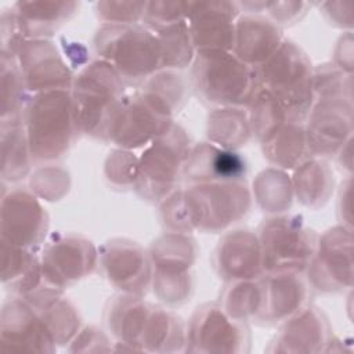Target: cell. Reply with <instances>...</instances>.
I'll return each instance as SVG.
<instances>
[{
	"mask_svg": "<svg viewBox=\"0 0 354 354\" xmlns=\"http://www.w3.org/2000/svg\"><path fill=\"white\" fill-rule=\"evenodd\" d=\"M220 304L238 319L254 321L261 307L260 277L230 282V286L225 288L221 295Z\"/></svg>",
	"mask_w": 354,
	"mask_h": 354,
	"instance_id": "obj_36",
	"label": "cell"
},
{
	"mask_svg": "<svg viewBox=\"0 0 354 354\" xmlns=\"http://www.w3.org/2000/svg\"><path fill=\"white\" fill-rule=\"evenodd\" d=\"M257 87L272 95L288 113L304 122L314 98V69L307 54L293 41L285 40L275 53L254 68Z\"/></svg>",
	"mask_w": 354,
	"mask_h": 354,
	"instance_id": "obj_7",
	"label": "cell"
},
{
	"mask_svg": "<svg viewBox=\"0 0 354 354\" xmlns=\"http://www.w3.org/2000/svg\"><path fill=\"white\" fill-rule=\"evenodd\" d=\"M254 195L259 206L268 213L281 214L290 207L293 187L283 171L268 169L257 176Z\"/></svg>",
	"mask_w": 354,
	"mask_h": 354,
	"instance_id": "obj_34",
	"label": "cell"
},
{
	"mask_svg": "<svg viewBox=\"0 0 354 354\" xmlns=\"http://www.w3.org/2000/svg\"><path fill=\"white\" fill-rule=\"evenodd\" d=\"M351 101L346 100L314 101L304 124L311 156L321 159L336 156L351 140Z\"/></svg>",
	"mask_w": 354,
	"mask_h": 354,
	"instance_id": "obj_17",
	"label": "cell"
},
{
	"mask_svg": "<svg viewBox=\"0 0 354 354\" xmlns=\"http://www.w3.org/2000/svg\"><path fill=\"white\" fill-rule=\"evenodd\" d=\"M79 8L76 1H17L12 4L19 29L26 40L48 39Z\"/></svg>",
	"mask_w": 354,
	"mask_h": 354,
	"instance_id": "obj_26",
	"label": "cell"
},
{
	"mask_svg": "<svg viewBox=\"0 0 354 354\" xmlns=\"http://www.w3.org/2000/svg\"><path fill=\"white\" fill-rule=\"evenodd\" d=\"M187 344V329L181 318L159 306H152L140 350L141 351H183Z\"/></svg>",
	"mask_w": 354,
	"mask_h": 354,
	"instance_id": "obj_30",
	"label": "cell"
},
{
	"mask_svg": "<svg viewBox=\"0 0 354 354\" xmlns=\"http://www.w3.org/2000/svg\"><path fill=\"white\" fill-rule=\"evenodd\" d=\"M206 131L210 142L227 149H236L252 137L249 118L243 108L213 109L207 118Z\"/></svg>",
	"mask_w": 354,
	"mask_h": 354,
	"instance_id": "obj_32",
	"label": "cell"
},
{
	"mask_svg": "<svg viewBox=\"0 0 354 354\" xmlns=\"http://www.w3.org/2000/svg\"><path fill=\"white\" fill-rule=\"evenodd\" d=\"M0 346L3 351L53 353L57 343L39 311L19 295H12L1 308Z\"/></svg>",
	"mask_w": 354,
	"mask_h": 354,
	"instance_id": "obj_15",
	"label": "cell"
},
{
	"mask_svg": "<svg viewBox=\"0 0 354 354\" xmlns=\"http://www.w3.org/2000/svg\"><path fill=\"white\" fill-rule=\"evenodd\" d=\"M98 264L106 279L123 293L142 296L151 286L149 254L133 241L106 242L98 250Z\"/></svg>",
	"mask_w": 354,
	"mask_h": 354,
	"instance_id": "obj_19",
	"label": "cell"
},
{
	"mask_svg": "<svg viewBox=\"0 0 354 354\" xmlns=\"http://www.w3.org/2000/svg\"><path fill=\"white\" fill-rule=\"evenodd\" d=\"M97 264L98 252L93 242L72 232L51 235L40 254L44 283L59 290L91 274Z\"/></svg>",
	"mask_w": 354,
	"mask_h": 354,
	"instance_id": "obj_12",
	"label": "cell"
},
{
	"mask_svg": "<svg viewBox=\"0 0 354 354\" xmlns=\"http://www.w3.org/2000/svg\"><path fill=\"white\" fill-rule=\"evenodd\" d=\"M249 348L246 321L232 317L220 303L202 304L192 314L187 326V351L246 353Z\"/></svg>",
	"mask_w": 354,
	"mask_h": 354,
	"instance_id": "obj_11",
	"label": "cell"
},
{
	"mask_svg": "<svg viewBox=\"0 0 354 354\" xmlns=\"http://www.w3.org/2000/svg\"><path fill=\"white\" fill-rule=\"evenodd\" d=\"M260 285L261 307L254 318L260 325L283 324L307 306L310 285L300 272H264Z\"/></svg>",
	"mask_w": 354,
	"mask_h": 354,
	"instance_id": "obj_20",
	"label": "cell"
},
{
	"mask_svg": "<svg viewBox=\"0 0 354 354\" xmlns=\"http://www.w3.org/2000/svg\"><path fill=\"white\" fill-rule=\"evenodd\" d=\"M351 231L344 227H335L318 238L313 259L304 271L310 288L333 293L351 286Z\"/></svg>",
	"mask_w": 354,
	"mask_h": 354,
	"instance_id": "obj_14",
	"label": "cell"
},
{
	"mask_svg": "<svg viewBox=\"0 0 354 354\" xmlns=\"http://www.w3.org/2000/svg\"><path fill=\"white\" fill-rule=\"evenodd\" d=\"M28 93L17 57L1 54V119L24 113Z\"/></svg>",
	"mask_w": 354,
	"mask_h": 354,
	"instance_id": "obj_35",
	"label": "cell"
},
{
	"mask_svg": "<svg viewBox=\"0 0 354 354\" xmlns=\"http://www.w3.org/2000/svg\"><path fill=\"white\" fill-rule=\"evenodd\" d=\"M212 264L216 274L228 283L259 278L264 270L257 234L249 230L224 234L213 250Z\"/></svg>",
	"mask_w": 354,
	"mask_h": 354,
	"instance_id": "obj_21",
	"label": "cell"
},
{
	"mask_svg": "<svg viewBox=\"0 0 354 354\" xmlns=\"http://www.w3.org/2000/svg\"><path fill=\"white\" fill-rule=\"evenodd\" d=\"M32 156L24 123V113L1 119V180L18 183L32 166Z\"/></svg>",
	"mask_w": 354,
	"mask_h": 354,
	"instance_id": "obj_29",
	"label": "cell"
},
{
	"mask_svg": "<svg viewBox=\"0 0 354 354\" xmlns=\"http://www.w3.org/2000/svg\"><path fill=\"white\" fill-rule=\"evenodd\" d=\"M264 272L303 274L313 259L318 235L297 214H274L259 227Z\"/></svg>",
	"mask_w": 354,
	"mask_h": 354,
	"instance_id": "obj_9",
	"label": "cell"
},
{
	"mask_svg": "<svg viewBox=\"0 0 354 354\" xmlns=\"http://www.w3.org/2000/svg\"><path fill=\"white\" fill-rule=\"evenodd\" d=\"M149 254L155 295L167 304H183L192 292L191 268L196 257L194 239L187 234L167 232L153 242Z\"/></svg>",
	"mask_w": 354,
	"mask_h": 354,
	"instance_id": "obj_10",
	"label": "cell"
},
{
	"mask_svg": "<svg viewBox=\"0 0 354 354\" xmlns=\"http://www.w3.org/2000/svg\"><path fill=\"white\" fill-rule=\"evenodd\" d=\"M145 7L147 1H98L95 11L104 24H138Z\"/></svg>",
	"mask_w": 354,
	"mask_h": 354,
	"instance_id": "obj_38",
	"label": "cell"
},
{
	"mask_svg": "<svg viewBox=\"0 0 354 354\" xmlns=\"http://www.w3.org/2000/svg\"><path fill=\"white\" fill-rule=\"evenodd\" d=\"M307 3L303 1H263L260 11H267L268 19L277 25L295 24L306 14Z\"/></svg>",
	"mask_w": 354,
	"mask_h": 354,
	"instance_id": "obj_41",
	"label": "cell"
},
{
	"mask_svg": "<svg viewBox=\"0 0 354 354\" xmlns=\"http://www.w3.org/2000/svg\"><path fill=\"white\" fill-rule=\"evenodd\" d=\"M246 159L235 149H227L213 142L191 147L183 166V180L196 183H245Z\"/></svg>",
	"mask_w": 354,
	"mask_h": 354,
	"instance_id": "obj_22",
	"label": "cell"
},
{
	"mask_svg": "<svg viewBox=\"0 0 354 354\" xmlns=\"http://www.w3.org/2000/svg\"><path fill=\"white\" fill-rule=\"evenodd\" d=\"M283 41L282 30L267 17L243 15L235 22L232 53L252 68L267 61Z\"/></svg>",
	"mask_w": 354,
	"mask_h": 354,
	"instance_id": "obj_24",
	"label": "cell"
},
{
	"mask_svg": "<svg viewBox=\"0 0 354 354\" xmlns=\"http://www.w3.org/2000/svg\"><path fill=\"white\" fill-rule=\"evenodd\" d=\"M185 98L183 76L174 71H159L137 91L126 94L112 122L109 141L127 151L151 144L173 126V116Z\"/></svg>",
	"mask_w": 354,
	"mask_h": 354,
	"instance_id": "obj_1",
	"label": "cell"
},
{
	"mask_svg": "<svg viewBox=\"0 0 354 354\" xmlns=\"http://www.w3.org/2000/svg\"><path fill=\"white\" fill-rule=\"evenodd\" d=\"M191 82L201 101L214 109L248 108L259 88L254 68L232 51L196 53Z\"/></svg>",
	"mask_w": 354,
	"mask_h": 354,
	"instance_id": "obj_6",
	"label": "cell"
},
{
	"mask_svg": "<svg viewBox=\"0 0 354 354\" xmlns=\"http://www.w3.org/2000/svg\"><path fill=\"white\" fill-rule=\"evenodd\" d=\"M93 44L98 59L109 64L126 86H141L162 71L159 40L145 25L102 24Z\"/></svg>",
	"mask_w": 354,
	"mask_h": 354,
	"instance_id": "obj_4",
	"label": "cell"
},
{
	"mask_svg": "<svg viewBox=\"0 0 354 354\" xmlns=\"http://www.w3.org/2000/svg\"><path fill=\"white\" fill-rule=\"evenodd\" d=\"M24 123L35 165L59 159L80 134L71 90L33 94L24 109Z\"/></svg>",
	"mask_w": 354,
	"mask_h": 354,
	"instance_id": "obj_3",
	"label": "cell"
},
{
	"mask_svg": "<svg viewBox=\"0 0 354 354\" xmlns=\"http://www.w3.org/2000/svg\"><path fill=\"white\" fill-rule=\"evenodd\" d=\"M43 317L57 346L71 343L80 330V315L76 307L62 296V290L43 285L28 295H19Z\"/></svg>",
	"mask_w": 354,
	"mask_h": 354,
	"instance_id": "obj_25",
	"label": "cell"
},
{
	"mask_svg": "<svg viewBox=\"0 0 354 354\" xmlns=\"http://www.w3.org/2000/svg\"><path fill=\"white\" fill-rule=\"evenodd\" d=\"M138 158L127 149H118L109 153L105 162V176L116 187H133L137 176Z\"/></svg>",
	"mask_w": 354,
	"mask_h": 354,
	"instance_id": "obj_39",
	"label": "cell"
},
{
	"mask_svg": "<svg viewBox=\"0 0 354 354\" xmlns=\"http://www.w3.org/2000/svg\"><path fill=\"white\" fill-rule=\"evenodd\" d=\"M185 19L184 1H147L144 25L153 33L159 29Z\"/></svg>",
	"mask_w": 354,
	"mask_h": 354,
	"instance_id": "obj_40",
	"label": "cell"
},
{
	"mask_svg": "<svg viewBox=\"0 0 354 354\" xmlns=\"http://www.w3.org/2000/svg\"><path fill=\"white\" fill-rule=\"evenodd\" d=\"M191 141L177 123L147 145L138 158L134 191L151 203H162L178 189L183 166L189 153Z\"/></svg>",
	"mask_w": 354,
	"mask_h": 354,
	"instance_id": "obj_8",
	"label": "cell"
},
{
	"mask_svg": "<svg viewBox=\"0 0 354 354\" xmlns=\"http://www.w3.org/2000/svg\"><path fill=\"white\" fill-rule=\"evenodd\" d=\"M245 183H196L174 191L162 202V221L170 232H220L250 210Z\"/></svg>",
	"mask_w": 354,
	"mask_h": 354,
	"instance_id": "obj_2",
	"label": "cell"
},
{
	"mask_svg": "<svg viewBox=\"0 0 354 354\" xmlns=\"http://www.w3.org/2000/svg\"><path fill=\"white\" fill-rule=\"evenodd\" d=\"M293 192L300 203L307 207L324 205L333 188V173L329 166L314 156L296 167Z\"/></svg>",
	"mask_w": 354,
	"mask_h": 354,
	"instance_id": "obj_31",
	"label": "cell"
},
{
	"mask_svg": "<svg viewBox=\"0 0 354 354\" xmlns=\"http://www.w3.org/2000/svg\"><path fill=\"white\" fill-rule=\"evenodd\" d=\"M126 84L102 59L86 64L75 76L71 94L82 134L109 141V130L126 97Z\"/></svg>",
	"mask_w": 354,
	"mask_h": 354,
	"instance_id": "obj_5",
	"label": "cell"
},
{
	"mask_svg": "<svg viewBox=\"0 0 354 354\" xmlns=\"http://www.w3.org/2000/svg\"><path fill=\"white\" fill-rule=\"evenodd\" d=\"M184 10L196 53L234 50L239 3L184 1Z\"/></svg>",
	"mask_w": 354,
	"mask_h": 354,
	"instance_id": "obj_16",
	"label": "cell"
},
{
	"mask_svg": "<svg viewBox=\"0 0 354 354\" xmlns=\"http://www.w3.org/2000/svg\"><path fill=\"white\" fill-rule=\"evenodd\" d=\"M48 214L39 196L25 188H12L1 196L0 241L36 250L48 232Z\"/></svg>",
	"mask_w": 354,
	"mask_h": 354,
	"instance_id": "obj_13",
	"label": "cell"
},
{
	"mask_svg": "<svg viewBox=\"0 0 354 354\" xmlns=\"http://www.w3.org/2000/svg\"><path fill=\"white\" fill-rule=\"evenodd\" d=\"M264 158L282 170L296 169L313 158L308 149L304 122L286 120L267 134L261 141Z\"/></svg>",
	"mask_w": 354,
	"mask_h": 354,
	"instance_id": "obj_27",
	"label": "cell"
},
{
	"mask_svg": "<svg viewBox=\"0 0 354 354\" xmlns=\"http://www.w3.org/2000/svg\"><path fill=\"white\" fill-rule=\"evenodd\" d=\"M29 93L71 90L75 76L57 46L48 39L25 40L17 54Z\"/></svg>",
	"mask_w": 354,
	"mask_h": 354,
	"instance_id": "obj_18",
	"label": "cell"
},
{
	"mask_svg": "<svg viewBox=\"0 0 354 354\" xmlns=\"http://www.w3.org/2000/svg\"><path fill=\"white\" fill-rule=\"evenodd\" d=\"M68 173L57 167H43L32 174L30 187L36 196L46 201H58L68 192L69 178Z\"/></svg>",
	"mask_w": 354,
	"mask_h": 354,
	"instance_id": "obj_37",
	"label": "cell"
},
{
	"mask_svg": "<svg viewBox=\"0 0 354 354\" xmlns=\"http://www.w3.org/2000/svg\"><path fill=\"white\" fill-rule=\"evenodd\" d=\"M155 35L162 50V69L174 71L192 64L196 51L187 19L167 25Z\"/></svg>",
	"mask_w": 354,
	"mask_h": 354,
	"instance_id": "obj_33",
	"label": "cell"
},
{
	"mask_svg": "<svg viewBox=\"0 0 354 354\" xmlns=\"http://www.w3.org/2000/svg\"><path fill=\"white\" fill-rule=\"evenodd\" d=\"M152 304L141 296L123 293L115 297L106 310V324L118 343L140 350L141 337L151 314Z\"/></svg>",
	"mask_w": 354,
	"mask_h": 354,
	"instance_id": "obj_28",
	"label": "cell"
},
{
	"mask_svg": "<svg viewBox=\"0 0 354 354\" xmlns=\"http://www.w3.org/2000/svg\"><path fill=\"white\" fill-rule=\"evenodd\" d=\"M330 328L325 315L314 306H304L282 324L268 351L317 353L328 344Z\"/></svg>",
	"mask_w": 354,
	"mask_h": 354,
	"instance_id": "obj_23",
	"label": "cell"
}]
</instances>
